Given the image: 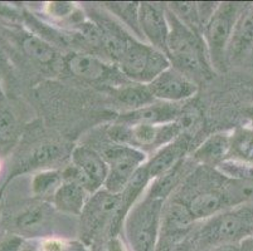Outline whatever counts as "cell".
I'll return each instance as SVG.
<instances>
[{
    "mask_svg": "<svg viewBox=\"0 0 253 251\" xmlns=\"http://www.w3.org/2000/svg\"><path fill=\"white\" fill-rule=\"evenodd\" d=\"M168 23L169 36L167 40V57L171 66L195 82L209 79L213 68L201 36L180 22L169 9Z\"/></svg>",
    "mask_w": 253,
    "mask_h": 251,
    "instance_id": "obj_1",
    "label": "cell"
},
{
    "mask_svg": "<svg viewBox=\"0 0 253 251\" xmlns=\"http://www.w3.org/2000/svg\"><path fill=\"white\" fill-rule=\"evenodd\" d=\"M253 235V205L242 204L222 211L207 221L197 235L201 246H222L238 244Z\"/></svg>",
    "mask_w": 253,
    "mask_h": 251,
    "instance_id": "obj_2",
    "label": "cell"
},
{
    "mask_svg": "<svg viewBox=\"0 0 253 251\" xmlns=\"http://www.w3.org/2000/svg\"><path fill=\"white\" fill-rule=\"evenodd\" d=\"M246 4L220 3L202 29V39L206 45L211 68L224 71L229 43L237 20Z\"/></svg>",
    "mask_w": 253,
    "mask_h": 251,
    "instance_id": "obj_3",
    "label": "cell"
},
{
    "mask_svg": "<svg viewBox=\"0 0 253 251\" xmlns=\"http://www.w3.org/2000/svg\"><path fill=\"white\" fill-rule=\"evenodd\" d=\"M163 206L164 200L146 196L131 209L123 227L132 251H155Z\"/></svg>",
    "mask_w": 253,
    "mask_h": 251,
    "instance_id": "obj_4",
    "label": "cell"
},
{
    "mask_svg": "<svg viewBox=\"0 0 253 251\" xmlns=\"http://www.w3.org/2000/svg\"><path fill=\"white\" fill-rule=\"evenodd\" d=\"M121 74L132 83L150 84L159 74L171 66L169 58L162 50L131 38L123 54L116 62Z\"/></svg>",
    "mask_w": 253,
    "mask_h": 251,
    "instance_id": "obj_5",
    "label": "cell"
},
{
    "mask_svg": "<svg viewBox=\"0 0 253 251\" xmlns=\"http://www.w3.org/2000/svg\"><path fill=\"white\" fill-rule=\"evenodd\" d=\"M109 136L116 144L134 147L142 152L158 151L180 136L175 122L167 124H120L109 130Z\"/></svg>",
    "mask_w": 253,
    "mask_h": 251,
    "instance_id": "obj_6",
    "label": "cell"
},
{
    "mask_svg": "<svg viewBox=\"0 0 253 251\" xmlns=\"http://www.w3.org/2000/svg\"><path fill=\"white\" fill-rule=\"evenodd\" d=\"M109 172L103 188L111 193H121L137 170L148 162V155L134 147L115 144L102 153Z\"/></svg>",
    "mask_w": 253,
    "mask_h": 251,
    "instance_id": "obj_7",
    "label": "cell"
},
{
    "mask_svg": "<svg viewBox=\"0 0 253 251\" xmlns=\"http://www.w3.org/2000/svg\"><path fill=\"white\" fill-rule=\"evenodd\" d=\"M120 202V193H111L105 188L92 193L81 213V239L91 244L105 230L109 232Z\"/></svg>",
    "mask_w": 253,
    "mask_h": 251,
    "instance_id": "obj_8",
    "label": "cell"
},
{
    "mask_svg": "<svg viewBox=\"0 0 253 251\" xmlns=\"http://www.w3.org/2000/svg\"><path fill=\"white\" fill-rule=\"evenodd\" d=\"M156 101L168 103H181L197 94L198 84L175 67L170 66L148 84Z\"/></svg>",
    "mask_w": 253,
    "mask_h": 251,
    "instance_id": "obj_9",
    "label": "cell"
},
{
    "mask_svg": "<svg viewBox=\"0 0 253 251\" xmlns=\"http://www.w3.org/2000/svg\"><path fill=\"white\" fill-rule=\"evenodd\" d=\"M139 23L141 36L149 44L167 54L169 36L167 6L158 3H140Z\"/></svg>",
    "mask_w": 253,
    "mask_h": 251,
    "instance_id": "obj_10",
    "label": "cell"
},
{
    "mask_svg": "<svg viewBox=\"0 0 253 251\" xmlns=\"http://www.w3.org/2000/svg\"><path fill=\"white\" fill-rule=\"evenodd\" d=\"M150 181L151 177L148 171V167H146V165H144L142 167H140V169L137 170L136 174H135L134 176H132V179H130V182L126 185V187L124 188L123 192L120 193L119 207H117V211L116 214H115V217L114 220H112L111 226H110L109 230L110 238H116L117 234L120 232V230L123 229L126 216L128 215L131 209L137 204V200H139V197L142 195L145 188L148 187Z\"/></svg>",
    "mask_w": 253,
    "mask_h": 251,
    "instance_id": "obj_11",
    "label": "cell"
},
{
    "mask_svg": "<svg viewBox=\"0 0 253 251\" xmlns=\"http://www.w3.org/2000/svg\"><path fill=\"white\" fill-rule=\"evenodd\" d=\"M181 103H168L156 101L139 109L127 110L117 117L120 124H167L175 122L180 112Z\"/></svg>",
    "mask_w": 253,
    "mask_h": 251,
    "instance_id": "obj_12",
    "label": "cell"
},
{
    "mask_svg": "<svg viewBox=\"0 0 253 251\" xmlns=\"http://www.w3.org/2000/svg\"><path fill=\"white\" fill-rule=\"evenodd\" d=\"M66 67L72 75L92 83L106 82L112 78L114 68L102 58L87 53H72L66 58Z\"/></svg>",
    "mask_w": 253,
    "mask_h": 251,
    "instance_id": "obj_13",
    "label": "cell"
},
{
    "mask_svg": "<svg viewBox=\"0 0 253 251\" xmlns=\"http://www.w3.org/2000/svg\"><path fill=\"white\" fill-rule=\"evenodd\" d=\"M190 142H192L190 138L180 135L174 141L159 148L155 152V155L145 163L148 167L151 179L165 174L169 170L174 169L176 165L183 162L190 147Z\"/></svg>",
    "mask_w": 253,
    "mask_h": 251,
    "instance_id": "obj_14",
    "label": "cell"
},
{
    "mask_svg": "<svg viewBox=\"0 0 253 251\" xmlns=\"http://www.w3.org/2000/svg\"><path fill=\"white\" fill-rule=\"evenodd\" d=\"M71 160L73 165L77 166L78 169L91 179L97 190L103 188L105 181L107 179L109 167L102 155H100L93 148L80 146L76 147L72 151Z\"/></svg>",
    "mask_w": 253,
    "mask_h": 251,
    "instance_id": "obj_15",
    "label": "cell"
},
{
    "mask_svg": "<svg viewBox=\"0 0 253 251\" xmlns=\"http://www.w3.org/2000/svg\"><path fill=\"white\" fill-rule=\"evenodd\" d=\"M229 146L231 132L213 133L195 148L193 158L207 167H219L228 158Z\"/></svg>",
    "mask_w": 253,
    "mask_h": 251,
    "instance_id": "obj_16",
    "label": "cell"
},
{
    "mask_svg": "<svg viewBox=\"0 0 253 251\" xmlns=\"http://www.w3.org/2000/svg\"><path fill=\"white\" fill-rule=\"evenodd\" d=\"M195 220L185 202L174 201L163 206L159 235H190Z\"/></svg>",
    "mask_w": 253,
    "mask_h": 251,
    "instance_id": "obj_17",
    "label": "cell"
},
{
    "mask_svg": "<svg viewBox=\"0 0 253 251\" xmlns=\"http://www.w3.org/2000/svg\"><path fill=\"white\" fill-rule=\"evenodd\" d=\"M253 48V4H246L241 17L237 20L228 47L227 58L242 59Z\"/></svg>",
    "mask_w": 253,
    "mask_h": 251,
    "instance_id": "obj_18",
    "label": "cell"
},
{
    "mask_svg": "<svg viewBox=\"0 0 253 251\" xmlns=\"http://www.w3.org/2000/svg\"><path fill=\"white\" fill-rule=\"evenodd\" d=\"M89 196L91 193L81 186L72 182H63L52 200L54 207L61 213L81 215Z\"/></svg>",
    "mask_w": 253,
    "mask_h": 251,
    "instance_id": "obj_19",
    "label": "cell"
},
{
    "mask_svg": "<svg viewBox=\"0 0 253 251\" xmlns=\"http://www.w3.org/2000/svg\"><path fill=\"white\" fill-rule=\"evenodd\" d=\"M50 216H52V210L48 205H31L25 207L22 213L18 214L15 217V226L20 234L34 236L42 232V230L47 226Z\"/></svg>",
    "mask_w": 253,
    "mask_h": 251,
    "instance_id": "obj_20",
    "label": "cell"
},
{
    "mask_svg": "<svg viewBox=\"0 0 253 251\" xmlns=\"http://www.w3.org/2000/svg\"><path fill=\"white\" fill-rule=\"evenodd\" d=\"M227 161L253 166V128L237 127L231 132V146Z\"/></svg>",
    "mask_w": 253,
    "mask_h": 251,
    "instance_id": "obj_21",
    "label": "cell"
},
{
    "mask_svg": "<svg viewBox=\"0 0 253 251\" xmlns=\"http://www.w3.org/2000/svg\"><path fill=\"white\" fill-rule=\"evenodd\" d=\"M66 155V146L59 142H43L36 148L32 149L27 157L22 162V171L32 169H38L42 166L54 163L62 160Z\"/></svg>",
    "mask_w": 253,
    "mask_h": 251,
    "instance_id": "obj_22",
    "label": "cell"
},
{
    "mask_svg": "<svg viewBox=\"0 0 253 251\" xmlns=\"http://www.w3.org/2000/svg\"><path fill=\"white\" fill-rule=\"evenodd\" d=\"M116 98L123 105L127 106L130 110L139 109V108L156 102L149 87L146 84H139V83H131L117 89Z\"/></svg>",
    "mask_w": 253,
    "mask_h": 251,
    "instance_id": "obj_23",
    "label": "cell"
},
{
    "mask_svg": "<svg viewBox=\"0 0 253 251\" xmlns=\"http://www.w3.org/2000/svg\"><path fill=\"white\" fill-rule=\"evenodd\" d=\"M185 170V161L176 165L174 169L169 170L165 174L160 175V176L153 179V183L150 186V191L148 193V197H153V199L164 200L169 196L171 191L176 187V185L180 181L181 176Z\"/></svg>",
    "mask_w": 253,
    "mask_h": 251,
    "instance_id": "obj_24",
    "label": "cell"
},
{
    "mask_svg": "<svg viewBox=\"0 0 253 251\" xmlns=\"http://www.w3.org/2000/svg\"><path fill=\"white\" fill-rule=\"evenodd\" d=\"M63 183L62 172L57 170H42L36 174L32 179V192L39 199H47L56 195Z\"/></svg>",
    "mask_w": 253,
    "mask_h": 251,
    "instance_id": "obj_25",
    "label": "cell"
},
{
    "mask_svg": "<svg viewBox=\"0 0 253 251\" xmlns=\"http://www.w3.org/2000/svg\"><path fill=\"white\" fill-rule=\"evenodd\" d=\"M175 123L180 128V135L193 140V137L201 132L204 124V117L201 108L194 103L183 105Z\"/></svg>",
    "mask_w": 253,
    "mask_h": 251,
    "instance_id": "obj_26",
    "label": "cell"
},
{
    "mask_svg": "<svg viewBox=\"0 0 253 251\" xmlns=\"http://www.w3.org/2000/svg\"><path fill=\"white\" fill-rule=\"evenodd\" d=\"M23 49L29 58L39 64H50L57 58L56 49L49 43L36 36H29L24 39Z\"/></svg>",
    "mask_w": 253,
    "mask_h": 251,
    "instance_id": "obj_27",
    "label": "cell"
},
{
    "mask_svg": "<svg viewBox=\"0 0 253 251\" xmlns=\"http://www.w3.org/2000/svg\"><path fill=\"white\" fill-rule=\"evenodd\" d=\"M167 8L171 11L180 22H183L186 27H189L192 31L199 34V29H203V22H202L201 14L198 3L192 1H174L168 3Z\"/></svg>",
    "mask_w": 253,
    "mask_h": 251,
    "instance_id": "obj_28",
    "label": "cell"
},
{
    "mask_svg": "<svg viewBox=\"0 0 253 251\" xmlns=\"http://www.w3.org/2000/svg\"><path fill=\"white\" fill-rule=\"evenodd\" d=\"M103 5L110 13L115 14L121 22L128 25L137 36H142L139 23L140 3H105Z\"/></svg>",
    "mask_w": 253,
    "mask_h": 251,
    "instance_id": "obj_29",
    "label": "cell"
},
{
    "mask_svg": "<svg viewBox=\"0 0 253 251\" xmlns=\"http://www.w3.org/2000/svg\"><path fill=\"white\" fill-rule=\"evenodd\" d=\"M218 170L225 177H231L232 179L243 181V182L253 185V166L242 165V163L232 162V161H224L218 167Z\"/></svg>",
    "mask_w": 253,
    "mask_h": 251,
    "instance_id": "obj_30",
    "label": "cell"
},
{
    "mask_svg": "<svg viewBox=\"0 0 253 251\" xmlns=\"http://www.w3.org/2000/svg\"><path fill=\"white\" fill-rule=\"evenodd\" d=\"M189 235H159L155 251H189Z\"/></svg>",
    "mask_w": 253,
    "mask_h": 251,
    "instance_id": "obj_31",
    "label": "cell"
},
{
    "mask_svg": "<svg viewBox=\"0 0 253 251\" xmlns=\"http://www.w3.org/2000/svg\"><path fill=\"white\" fill-rule=\"evenodd\" d=\"M18 131L17 118L11 110L0 107V144H6L14 140Z\"/></svg>",
    "mask_w": 253,
    "mask_h": 251,
    "instance_id": "obj_32",
    "label": "cell"
},
{
    "mask_svg": "<svg viewBox=\"0 0 253 251\" xmlns=\"http://www.w3.org/2000/svg\"><path fill=\"white\" fill-rule=\"evenodd\" d=\"M38 249L41 251H84L82 244L54 238L43 239Z\"/></svg>",
    "mask_w": 253,
    "mask_h": 251,
    "instance_id": "obj_33",
    "label": "cell"
},
{
    "mask_svg": "<svg viewBox=\"0 0 253 251\" xmlns=\"http://www.w3.org/2000/svg\"><path fill=\"white\" fill-rule=\"evenodd\" d=\"M48 14L53 18L58 19H64V18L71 17L75 13V4L72 3H62V1H56V3H49L47 5Z\"/></svg>",
    "mask_w": 253,
    "mask_h": 251,
    "instance_id": "obj_34",
    "label": "cell"
},
{
    "mask_svg": "<svg viewBox=\"0 0 253 251\" xmlns=\"http://www.w3.org/2000/svg\"><path fill=\"white\" fill-rule=\"evenodd\" d=\"M23 245H24L23 239L19 238L18 235H13L0 243V251H20Z\"/></svg>",
    "mask_w": 253,
    "mask_h": 251,
    "instance_id": "obj_35",
    "label": "cell"
},
{
    "mask_svg": "<svg viewBox=\"0 0 253 251\" xmlns=\"http://www.w3.org/2000/svg\"><path fill=\"white\" fill-rule=\"evenodd\" d=\"M238 251H253V236H248L242 241H239Z\"/></svg>",
    "mask_w": 253,
    "mask_h": 251,
    "instance_id": "obj_36",
    "label": "cell"
},
{
    "mask_svg": "<svg viewBox=\"0 0 253 251\" xmlns=\"http://www.w3.org/2000/svg\"><path fill=\"white\" fill-rule=\"evenodd\" d=\"M245 114H246V116H247V118L251 121V124H252L251 127L253 128V106H251V107L246 108V109H245Z\"/></svg>",
    "mask_w": 253,
    "mask_h": 251,
    "instance_id": "obj_37",
    "label": "cell"
},
{
    "mask_svg": "<svg viewBox=\"0 0 253 251\" xmlns=\"http://www.w3.org/2000/svg\"><path fill=\"white\" fill-rule=\"evenodd\" d=\"M20 251H41L38 249V246H33V245H29V244H24Z\"/></svg>",
    "mask_w": 253,
    "mask_h": 251,
    "instance_id": "obj_38",
    "label": "cell"
},
{
    "mask_svg": "<svg viewBox=\"0 0 253 251\" xmlns=\"http://www.w3.org/2000/svg\"><path fill=\"white\" fill-rule=\"evenodd\" d=\"M0 72H1V59H0Z\"/></svg>",
    "mask_w": 253,
    "mask_h": 251,
    "instance_id": "obj_39",
    "label": "cell"
},
{
    "mask_svg": "<svg viewBox=\"0 0 253 251\" xmlns=\"http://www.w3.org/2000/svg\"><path fill=\"white\" fill-rule=\"evenodd\" d=\"M252 236H253V235H252Z\"/></svg>",
    "mask_w": 253,
    "mask_h": 251,
    "instance_id": "obj_40",
    "label": "cell"
}]
</instances>
